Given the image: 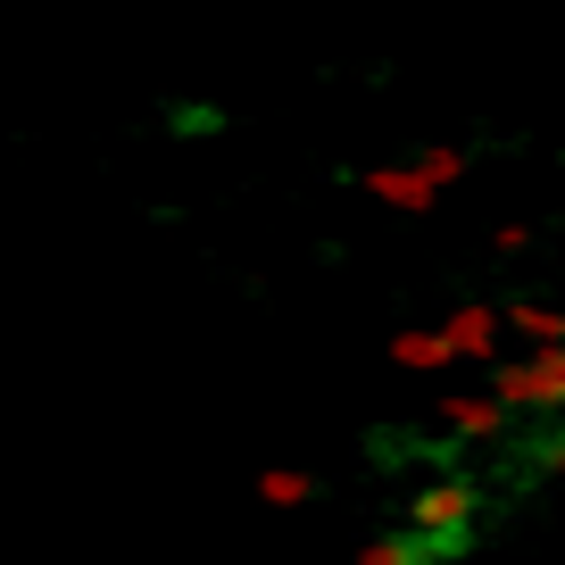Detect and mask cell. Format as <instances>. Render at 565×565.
Masks as SVG:
<instances>
[{"mask_svg": "<svg viewBox=\"0 0 565 565\" xmlns=\"http://www.w3.org/2000/svg\"><path fill=\"white\" fill-rule=\"evenodd\" d=\"M475 515H482V482L475 475H433V482L407 491V532L433 541V548H466Z\"/></svg>", "mask_w": 565, "mask_h": 565, "instance_id": "6da1fadb", "label": "cell"}, {"mask_svg": "<svg viewBox=\"0 0 565 565\" xmlns=\"http://www.w3.org/2000/svg\"><path fill=\"white\" fill-rule=\"evenodd\" d=\"M491 399H499V416H565V350L499 358L491 366Z\"/></svg>", "mask_w": 565, "mask_h": 565, "instance_id": "7a4b0ae2", "label": "cell"}, {"mask_svg": "<svg viewBox=\"0 0 565 565\" xmlns=\"http://www.w3.org/2000/svg\"><path fill=\"white\" fill-rule=\"evenodd\" d=\"M441 350H449V366H482V358H499V308H482V300H466V308H449L441 324Z\"/></svg>", "mask_w": 565, "mask_h": 565, "instance_id": "3957f363", "label": "cell"}, {"mask_svg": "<svg viewBox=\"0 0 565 565\" xmlns=\"http://www.w3.org/2000/svg\"><path fill=\"white\" fill-rule=\"evenodd\" d=\"M441 433H449L458 449H482V441H499V433H508V416H499L491 391H449V399H441Z\"/></svg>", "mask_w": 565, "mask_h": 565, "instance_id": "277c9868", "label": "cell"}, {"mask_svg": "<svg viewBox=\"0 0 565 565\" xmlns=\"http://www.w3.org/2000/svg\"><path fill=\"white\" fill-rule=\"evenodd\" d=\"M499 333H515L532 358H541V350H565V308H557V300H508V308H499Z\"/></svg>", "mask_w": 565, "mask_h": 565, "instance_id": "5b68a950", "label": "cell"}, {"mask_svg": "<svg viewBox=\"0 0 565 565\" xmlns=\"http://www.w3.org/2000/svg\"><path fill=\"white\" fill-rule=\"evenodd\" d=\"M366 192L383 200V209H433V200H441V183L424 175L416 159H399V167H366Z\"/></svg>", "mask_w": 565, "mask_h": 565, "instance_id": "8992f818", "label": "cell"}, {"mask_svg": "<svg viewBox=\"0 0 565 565\" xmlns=\"http://www.w3.org/2000/svg\"><path fill=\"white\" fill-rule=\"evenodd\" d=\"M441 557H458V548H433V541H416V532H383V541L358 548V565H441Z\"/></svg>", "mask_w": 565, "mask_h": 565, "instance_id": "52a82bcc", "label": "cell"}, {"mask_svg": "<svg viewBox=\"0 0 565 565\" xmlns=\"http://www.w3.org/2000/svg\"><path fill=\"white\" fill-rule=\"evenodd\" d=\"M258 499H266V508H308V499H317V482H308L300 466H266V475H258Z\"/></svg>", "mask_w": 565, "mask_h": 565, "instance_id": "ba28073f", "label": "cell"}, {"mask_svg": "<svg viewBox=\"0 0 565 565\" xmlns=\"http://www.w3.org/2000/svg\"><path fill=\"white\" fill-rule=\"evenodd\" d=\"M391 358H399L407 374H433V366H449V350H441V333H399L391 341Z\"/></svg>", "mask_w": 565, "mask_h": 565, "instance_id": "9c48e42d", "label": "cell"}, {"mask_svg": "<svg viewBox=\"0 0 565 565\" xmlns=\"http://www.w3.org/2000/svg\"><path fill=\"white\" fill-rule=\"evenodd\" d=\"M416 167H424V175H433V183L449 192V183L466 175V150H458V141H424V150H416Z\"/></svg>", "mask_w": 565, "mask_h": 565, "instance_id": "30bf717a", "label": "cell"}, {"mask_svg": "<svg viewBox=\"0 0 565 565\" xmlns=\"http://www.w3.org/2000/svg\"><path fill=\"white\" fill-rule=\"evenodd\" d=\"M175 134H216V108H175Z\"/></svg>", "mask_w": 565, "mask_h": 565, "instance_id": "8fae6325", "label": "cell"}, {"mask_svg": "<svg viewBox=\"0 0 565 565\" xmlns=\"http://www.w3.org/2000/svg\"><path fill=\"white\" fill-rule=\"evenodd\" d=\"M541 466H565V433H548V441H541Z\"/></svg>", "mask_w": 565, "mask_h": 565, "instance_id": "7c38bea8", "label": "cell"}]
</instances>
